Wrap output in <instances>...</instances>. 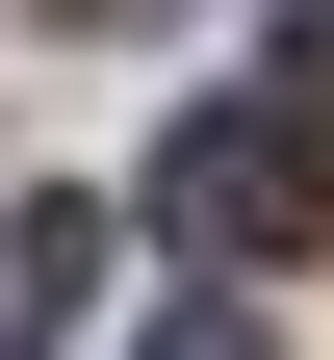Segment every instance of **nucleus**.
<instances>
[{"label":"nucleus","mask_w":334,"mask_h":360,"mask_svg":"<svg viewBox=\"0 0 334 360\" xmlns=\"http://www.w3.org/2000/svg\"><path fill=\"white\" fill-rule=\"evenodd\" d=\"M155 232H180V257H283V232H309V103H180Z\"/></svg>","instance_id":"1"},{"label":"nucleus","mask_w":334,"mask_h":360,"mask_svg":"<svg viewBox=\"0 0 334 360\" xmlns=\"http://www.w3.org/2000/svg\"><path fill=\"white\" fill-rule=\"evenodd\" d=\"M129 360H257V309H155V335H129Z\"/></svg>","instance_id":"2"},{"label":"nucleus","mask_w":334,"mask_h":360,"mask_svg":"<svg viewBox=\"0 0 334 360\" xmlns=\"http://www.w3.org/2000/svg\"><path fill=\"white\" fill-rule=\"evenodd\" d=\"M283 103H309V129H334V0H309V26H283Z\"/></svg>","instance_id":"3"}]
</instances>
